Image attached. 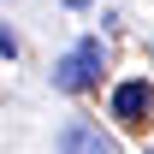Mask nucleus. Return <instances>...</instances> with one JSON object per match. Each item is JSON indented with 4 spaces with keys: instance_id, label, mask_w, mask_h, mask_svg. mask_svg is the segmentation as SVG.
Listing matches in <instances>:
<instances>
[{
    "instance_id": "nucleus-2",
    "label": "nucleus",
    "mask_w": 154,
    "mask_h": 154,
    "mask_svg": "<svg viewBox=\"0 0 154 154\" xmlns=\"http://www.w3.org/2000/svg\"><path fill=\"white\" fill-rule=\"evenodd\" d=\"M107 119L113 125H148L154 119V83L148 77H119L113 83V95H107Z\"/></svg>"
},
{
    "instance_id": "nucleus-1",
    "label": "nucleus",
    "mask_w": 154,
    "mask_h": 154,
    "mask_svg": "<svg viewBox=\"0 0 154 154\" xmlns=\"http://www.w3.org/2000/svg\"><path fill=\"white\" fill-rule=\"evenodd\" d=\"M101 71H107V42H101L95 30H83L71 48L54 54L48 83H54L59 95H89V89H101Z\"/></svg>"
},
{
    "instance_id": "nucleus-4",
    "label": "nucleus",
    "mask_w": 154,
    "mask_h": 154,
    "mask_svg": "<svg viewBox=\"0 0 154 154\" xmlns=\"http://www.w3.org/2000/svg\"><path fill=\"white\" fill-rule=\"evenodd\" d=\"M0 59H18V36H12L6 18H0Z\"/></svg>"
},
{
    "instance_id": "nucleus-5",
    "label": "nucleus",
    "mask_w": 154,
    "mask_h": 154,
    "mask_svg": "<svg viewBox=\"0 0 154 154\" xmlns=\"http://www.w3.org/2000/svg\"><path fill=\"white\" fill-rule=\"evenodd\" d=\"M59 6H65V12H89L95 0H59Z\"/></svg>"
},
{
    "instance_id": "nucleus-3",
    "label": "nucleus",
    "mask_w": 154,
    "mask_h": 154,
    "mask_svg": "<svg viewBox=\"0 0 154 154\" xmlns=\"http://www.w3.org/2000/svg\"><path fill=\"white\" fill-rule=\"evenodd\" d=\"M54 154H119V142L101 131L95 119H65L54 136Z\"/></svg>"
}]
</instances>
